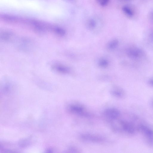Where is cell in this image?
<instances>
[{"mask_svg": "<svg viewBox=\"0 0 153 153\" xmlns=\"http://www.w3.org/2000/svg\"><path fill=\"white\" fill-rule=\"evenodd\" d=\"M111 94L114 97L121 98L124 95V93L123 90L119 89H115L111 90Z\"/></svg>", "mask_w": 153, "mask_h": 153, "instance_id": "11", "label": "cell"}, {"mask_svg": "<svg viewBox=\"0 0 153 153\" xmlns=\"http://www.w3.org/2000/svg\"><path fill=\"white\" fill-rule=\"evenodd\" d=\"M109 0H97L99 4L102 6H106L108 3Z\"/></svg>", "mask_w": 153, "mask_h": 153, "instance_id": "15", "label": "cell"}, {"mask_svg": "<svg viewBox=\"0 0 153 153\" xmlns=\"http://www.w3.org/2000/svg\"><path fill=\"white\" fill-rule=\"evenodd\" d=\"M129 56L133 58H136L140 56L141 54V51L137 48L129 49L128 51Z\"/></svg>", "mask_w": 153, "mask_h": 153, "instance_id": "10", "label": "cell"}, {"mask_svg": "<svg viewBox=\"0 0 153 153\" xmlns=\"http://www.w3.org/2000/svg\"><path fill=\"white\" fill-rule=\"evenodd\" d=\"M152 105L153 107V101H152Z\"/></svg>", "mask_w": 153, "mask_h": 153, "instance_id": "21", "label": "cell"}, {"mask_svg": "<svg viewBox=\"0 0 153 153\" xmlns=\"http://www.w3.org/2000/svg\"><path fill=\"white\" fill-rule=\"evenodd\" d=\"M119 122L121 129L122 131L130 134H133L134 133V127L131 123L122 120H120Z\"/></svg>", "mask_w": 153, "mask_h": 153, "instance_id": "4", "label": "cell"}, {"mask_svg": "<svg viewBox=\"0 0 153 153\" xmlns=\"http://www.w3.org/2000/svg\"><path fill=\"white\" fill-rule=\"evenodd\" d=\"M150 38L151 40L153 41V33H152L151 35Z\"/></svg>", "mask_w": 153, "mask_h": 153, "instance_id": "20", "label": "cell"}, {"mask_svg": "<svg viewBox=\"0 0 153 153\" xmlns=\"http://www.w3.org/2000/svg\"><path fill=\"white\" fill-rule=\"evenodd\" d=\"M1 17L4 21L10 22H16L21 21L19 18L13 16L8 15H2Z\"/></svg>", "mask_w": 153, "mask_h": 153, "instance_id": "9", "label": "cell"}, {"mask_svg": "<svg viewBox=\"0 0 153 153\" xmlns=\"http://www.w3.org/2000/svg\"><path fill=\"white\" fill-rule=\"evenodd\" d=\"M69 111L75 115L85 117H90L91 114L87 111L83 105L77 103L70 104L68 107Z\"/></svg>", "mask_w": 153, "mask_h": 153, "instance_id": "1", "label": "cell"}, {"mask_svg": "<svg viewBox=\"0 0 153 153\" xmlns=\"http://www.w3.org/2000/svg\"><path fill=\"white\" fill-rule=\"evenodd\" d=\"M122 10L124 13L127 16L132 17L134 15V12L129 7L125 6L122 7Z\"/></svg>", "mask_w": 153, "mask_h": 153, "instance_id": "13", "label": "cell"}, {"mask_svg": "<svg viewBox=\"0 0 153 153\" xmlns=\"http://www.w3.org/2000/svg\"><path fill=\"white\" fill-rule=\"evenodd\" d=\"M52 31L56 34L60 36L64 35L65 33L64 29L57 26H53Z\"/></svg>", "mask_w": 153, "mask_h": 153, "instance_id": "12", "label": "cell"}, {"mask_svg": "<svg viewBox=\"0 0 153 153\" xmlns=\"http://www.w3.org/2000/svg\"><path fill=\"white\" fill-rule=\"evenodd\" d=\"M139 129L150 141H153V130L145 125L141 124L138 127Z\"/></svg>", "mask_w": 153, "mask_h": 153, "instance_id": "7", "label": "cell"}, {"mask_svg": "<svg viewBox=\"0 0 153 153\" xmlns=\"http://www.w3.org/2000/svg\"><path fill=\"white\" fill-rule=\"evenodd\" d=\"M53 70L59 73L65 74L68 72V68L64 66L59 64H55L52 66Z\"/></svg>", "mask_w": 153, "mask_h": 153, "instance_id": "8", "label": "cell"}, {"mask_svg": "<svg viewBox=\"0 0 153 153\" xmlns=\"http://www.w3.org/2000/svg\"><path fill=\"white\" fill-rule=\"evenodd\" d=\"M149 83L152 85L153 86V79H152L150 80Z\"/></svg>", "mask_w": 153, "mask_h": 153, "instance_id": "19", "label": "cell"}, {"mask_svg": "<svg viewBox=\"0 0 153 153\" xmlns=\"http://www.w3.org/2000/svg\"><path fill=\"white\" fill-rule=\"evenodd\" d=\"M70 152L73 153L79 152V149L75 146H72L71 147L69 150Z\"/></svg>", "mask_w": 153, "mask_h": 153, "instance_id": "16", "label": "cell"}, {"mask_svg": "<svg viewBox=\"0 0 153 153\" xmlns=\"http://www.w3.org/2000/svg\"><path fill=\"white\" fill-rule=\"evenodd\" d=\"M19 42L18 47L19 49L24 51H29L32 48L33 44L31 40L26 38L21 39Z\"/></svg>", "mask_w": 153, "mask_h": 153, "instance_id": "5", "label": "cell"}, {"mask_svg": "<svg viewBox=\"0 0 153 153\" xmlns=\"http://www.w3.org/2000/svg\"><path fill=\"white\" fill-rule=\"evenodd\" d=\"M103 115L104 117L110 121H114L117 120L120 115V111L115 108H108L103 111Z\"/></svg>", "mask_w": 153, "mask_h": 153, "instance_id": "3", "label": "cell"}, {"mask_svg": "<svg viewBox=\"0 0 153 153\" xmlns=\"http://www.w3.org/2000/svg\"><path fill=\"white\" fill-rule=\"evenodd\" d=\"M88 25L91 28H93L96 26V22L94 19H91L88 21Z\"/></svg>", "mask_w": 153, "mask_h": 153, "instance_id": "14", "label": "cell"}, {"mask_svg": "<svg viewBox=\"0 0 153 153\" xmlns=\"http://www.w3.org/2000/svg\"><path fill=\"white\" fill-rule=\"evenodd\" d=\"M79 137L82 140L88 142L100 143L105 140V138L101 135L88 133H82Z\"/></svg>", "mask_w": 153, "mask_h": 153, "instance_id": "2", "label": "cell"}, {"mask_svg": "<svg viewBox=\"0 0 153 153\" xmlns=\"http://www.w3.org/2000/svg\"></svg>", "mask_w": 153, "mask_h": 153, "instance_id": "22", "label": "cell"}, {"mask_svg": "<svg viewBox=\"0 0 153 153\" xmlns=\"http://www.w3.org/2000/svg\"><path fill=\"white\" fill-rule=\"evenodd\" d=\"M107 62L104 60L100 62L101 65H102V66H103L107 65Z\"/></svg>", "mask_w": 153, "mask_h": 153, "instance_id": "18", "label": "cell"}, {"mask_svg": "<svg viewBox=\"0 0 153 153\" xmlns=\"http://www.w3.org/2000/svg\"><path fill=\"white\" fill-rule=\"evenodd\" d=\"M0 39L2 41L7 42H12L16 39L15 34L9 31H3L0 33Z\"/></svg>", "mask_w": 153, "mask_h": 153, "instance_id": "6", "label": "cell"}, {"mask_svg": "<svg viewBox=\"0 0 153 153\" xmlns=\"http://www.w3.org/2000/svg\"><path fill=\"white\" fill-rule=\"evenodd\" d=\"M117 43L118 42L116 41L113 42L110 44L109 47L111 48H113L114 47L116 46Z\"/></svg>", "mask_w": 153, "mask_h": 153, "instance_id": "17", "label": "cell"}]
</instances>
